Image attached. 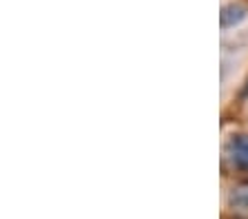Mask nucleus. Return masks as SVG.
<instances>
[{
    "label": "nucleus",
    "mask_w": 248,
    "mask_h": 219,
    "mask_svg": "<svg viewBox=\"0 0 248 219\" xmlns=\"http://www.w3.org/2000/svg\"><path fill=\"white\" fill-rule=\"evenodd\" d=\"M228 160L237 171L248 173V135H237L228 142Z\"/></svg>",
    "instance_id": "f257e3e1"
},
{
    "label": "nucleus",
    "mask_w": 248,
    "mask_h": 219,
    "mask_svg": "<svg viewBox=\"0 0 248 219\" xmlns=\"http://www.w3.org/2000/svg\"><path fill=\"white\" fill-rule=\"evenodd\" d=\"M231 208L239 215H248V184L237 186L231 195Z\"/></svg>",
    "instance_id": "f03ea898"
},
{
    "label": "nucleus",
    "mask_w": 248,
    "mask_h": 219,
    "mask_svg": "<svg viewBox=\"0 0 248 219\" xmlns=\"http://www.w3.org/2000/svg\"><path fill=\"white\" fill-rule=\"evenodd\" d=\"M244 16H246V11L242 9V7L237 5H228L222 9V27H232V25H237L239 20H244Z\"/></svg>",
    "instance_id": "7ed1b4c3"
}]
</instances>
